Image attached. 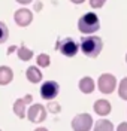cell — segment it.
<instances>
[{"label": "cell", "mask_w": 127, "mask_h": 131, "mask_svg": "<svg viewBox=\"0 0 127 131\" xmlns=\"http://www.w3.org/2000/svg\"><path fill=\"white\" fill-rule=\"evenodd\" d=\"M103 48V42L97 36H90V37H82L81 40V51L84 52V55L90 58H96L102 52Z\"/></svg>", "instance_id": "cell-1"}, {"label": "cell", "mask_w": 127, "mask_h": 131, "mask_svg": "<svg viewBox=\"0 0 127 131\" xmlns=\"http://www.w3.org/2000/svg\"><path fill=\"white\" fill-rule=\"evenodd\" d=\"M78 28L79 31L85 33V34H90V33H94L100 28V21L96 14L93 12H88L79 18V23H78Z\"/></svg>", "instance_id": "cell-2"}, {"label": "cell", "mask_w": 127, "mask_h": 131, "mask_svg": "<svg viewBox=\"0 0 127 131\" xmlns=\"http://www.w3.org/2000/svg\"><path fill=\"white\" fill-rule=\"evenodd\" d=\"M91 125H93V119L88 113H79L72 121L73 131H88L91 128Z\"/></svg>", "instance_id": "cell-3"}, {"label": "cell", "mask_w": 127, "mask_h": 131, "mask_svg": "<svg viewBox=\"0 0 127 131\" xmlns=\"http://www.w3.org/2000/svg\"><path fill=\"white\" fill-rule=\"evenodd\" d=\"M99 90L100 92L103 94H111L112 91L115 90V85H117V81H115V78L109 73H103L99 78Z\"/></svg>", "instance_id": "cell-4"}, {"label": "cell", "mask_w": 127, "mask_h": 131, "mask_svg": "<svg viewBox=\"0 0 127 131\" xmlns=\"http://www.w3.org/2000/svg\"><path fill=\"white\" fill-rule=\"evenodd\" d=\"M58 91H60V88H58V83H57V82L48 81L41 86V95H42V98H45V100H52V98L57 97Z\"/></svg>", "instance_id": "cell-5"}, {"label": "cell", "mask_w": 127, "mask_h": 131, "mask_svg": "<svg viewBox=\"0 0 127 131\" xmlns=\"http://www.w3.org/2000/svg\"><path fill=\"white\" fill-rule=\"evenodd\" d=\"M60 52L66 57H75L76 52H78V43H75L73 39L70 37H66L60 42Z\"/></svg>", "instance_id": "cell-6"}, {"label": "cell", "mask_w": 127, "mask_h": 131, "mask_svg": "<svg viewBox=\"0 0 127 131\" xmlns=\"http://www.w3.org/2000/svg\"><path fill=\"white\" fill-rule=\"evenodd\" d=\"M27 116H28V119L32 122H36V124L42 122V121H45V118H46V110H45V107L42 104H34V106H32L28 109Z\"/></svg>", "instance_id": "cell-7"}, {"label": "cell", "mask_w": 127, "mask_h": 131, "mask_svg": "<svg viewBox=\"0 0 127 131\" xmlns=\"http://www.w3.org/2000/svg\"><path fill=\"white\" fill-rule=\"evenodd\" d=\"M33 19V15L28 9H19L15 12V23H17L19 27H25L32 23Z\"/></svg>", "instance_id": "cell-8"}, {"label": "cell", "mask_w": 127, "mask_h": 131, "mask_svg": "<svg viewBox=\"0 0 127 131\" xmlns=\"http://www.w3.org/2000/svg\"><path fill=\"white\" fill-rule=\"evenodd\" d=\"M32 98L33 97L28 94L24 98H18L17 101L14 103V112H15V115H17L18 118H24L25 116V104H28L32 101Z\"/></svg>", "instance_id": "cell-9"}, {"label": "cell", "mask_w": 127, "mask_h": 131, "mask_svg": "<svg viewBox=\"0 0 127 131\" xmlns=\"http://www.w3.org/2000/svg\"><path fill=\"white\" fill-rule=\"evenodd\" d=\"M94 112L97 115H102V116L108 115L111 112V103L106 100H97L94 103Z\"/></svg>", "instance_id": "cell-10"}, {"label": "cell", "mask_w": 127, "mask_h": 131, "mask_svg": "<svg viewBox=\"0 0 127 131\" xmlns=\"http://www.w3.org/2000/svg\"><path fill=\"white\" fill-rule=\"evenodd\" d=\"M12 78H14L12 70L8 66H2L0 67V85H8L9 82L12 81Z\"/></svg>", "instance_id": "cell-11"}, {"label": "cell", "mask_w": 127, "mask_h": 131, "mask_svg": "<svg viewBox=\"0 0 127 131\" xmlns=\"http://www.w3.org/2000/svg\"><path fill=\"white\" fill-rule=\"evenodd\" d=\"M27 79L32 82V83H37V82L42 81V73L39 72V69H37V67L32 66V67H28V69H27Z\"/></svg>", "instance_id": "cell-12"}, {"label": "cell", "mask_w": 127, "mask_h": 131, "mask_svg": "<svg viewBox=\"0 0 127 131\" xmlns=\"http://www.w3.org/2000/svg\"><path fill=\"white\" fill-rule=\"evenodd\" d=\"M79 90L82 91L84 94H90V92H93V90H94L93 79H91V78H88V76L82 78L81 82H79Z\"/></svg>", "instance_id": "cell-13"}, {"label": "cell", "mask_w": 127, "mask_h": 131, "mask_svg": "<svg viewBox=\"0 0 127 131\" xmlns=\"http://www.w3.org/2000/svg\"><path fill=\"white\" fill-rule=\"evenodd\" d=\"M94 131H114V127H112L111 121L100 119V121H97V124H96Z\"/></svg>", "instance_id": "cell-14"}, {"label": "cell", "mask_w": 127, "mask_h": 131, "mask_svg": "<svg viewBox=\"0 0 127 131\" xmlns=\"http://www.w3.org/2000/svg\"><path fill=\"white\" fill-rule=\"evenodd\" d=\"M18 57L21 58L23 61H28L30 58L33 57V52L30 49H27L25 46H21V48H18Z\"/></svg>", "instance_id": "cell-15"}, {"label": "cell", "mask_w": 127, "mask_h": 131, "mask_svg": "<svg viewBox=\"0 0 127 131\" xmlns=\"http://www.w3.org/2000/svg\"><path fill=\"white\" fill-rule=\"evenodd\" d=\"M118 95L123 100H127V78H124L121 83H120V88H118Z\"/></svg>", "instance_id": "cell-16"}, {"label": "cell", "mask_w": 127, "mask_h": 131, "mask_svg": "<svg viewBox=\"0 0 127 131\" xmlns=\"http://www.w3.org/2000/svg\"><path fill=\"white\" fill-rule=\"evenodd\" d=\"M8 36H9L8 27H6L5 23H2V21H0V43H5L6 39H8Z\"/></svg>", "instance_id": "cell-17"}, {"label": "cell", "mask_w": 127, "mask_h": 131, "mask_svg": "<svg viewBox=\"0 0 127 131\" xmlns=\"http://www.w3.org/2000/svg\"><path fill=\"white\" fill-rule=\"evenodd\" d=\"M50 63H51L50 55H46V54H41L37 57V66H41V67H48Z\"/></svg>", "instance_id": "cell-18"}, {"label": "cell", "mask_w": 127, "mask_h": 131, "mask_svg": "<svg viewBox=\"0 0 127 131\" xmlns=\"http://www.w3.org/2000/svg\"><path fill=\"white\" fill-rule=\"evenodd\" d=\"M105 2H106V0H90V5H91V8L99 9L105 5Z\"/></svg>", "instance_id": "cell-19"}, {"label": "cell", "mask_w": 127, "mask_h": 131, "mask_svg": "<svg viewBox=\"0 0 127 131\" xmlns=\"http://www.w3.org/2000/svg\"><path fill=\"white\" fill-rule=\"evenodd\" d=\"M48 109H50V112H54V113L60 112V106H58V103H50V104H48Z\"/></svg>", "instance_id": "cell-20"}, {"label": "cell", "mask_w": 127, "mask_h": 131, "mask_svg": "<svg viewBox=\"0 0 127 131\" xmlns=\"http://www.w3.org/2000/svg\"><path fill=\"white\" fill-rule=\"evenodd\" d=\"M117 131H127V122H121L118 125V128H117Z\"/></svg>", "instance_id": "cell-21"}, {"label": "cell", "mask_w": 127, "mask_h": 131, "mask_svg": "<svg viewBox=\"0 0 127 131\" xmlns=\"http://www.w3.org/2000/svg\"><path fill=\"white\" fill-rule=\"evenodd\" d=\"M18 3H21V5H27V3H30L32 0H17Z\"/></svg>", "instance_id": "cell-22"}, {"label": "cell", "mask_w": 127, "mask_h": 131, "mask_svg": "<svg viewBox=\"0 0 127 131\" xmlns=\"http://www.w3.org/2000/svg\"><path fill=\"white\" fill-rule=\"evenodd\" d=\"M15 49H17V46H11V48L8 49V54H12V52H14Z\"/></svg>", "instance_id": "cell-23"}, {"label": "cell", "mask_w": 127, "mask_h": 131, "mask_svg": "<svg viewBox=\"0 0 127 131\" xmlns=\"http://www.w3.org/2000/svg\"><path fill=\"white\" fill-rule=\"evenodd\" d=\"M70 2H73V3H76V5H79V3H82V2H85V0H70Z\"/></svg>", "instance_id": "cell-24"}, {"label": "cell", "mask_w": 127, "mask_h": 131, "mask_svg": "<svg viewBox=\"0 0 127 131\" xmlns=\"http://www.w3.org/2000/svg\"><path fill=\"white\" fill-rule=\"evenodd\" d=\"M34 9H36V10H41V3H36V5H34Z\"/></svg>", "instance_id": "cell-25"}, {"label": "cell", "mask_w": 127, "mask_h": 131, "mask_svg": "<svg viewBox=\"0 0 127 131\" xmlns=\"http://www.w3.org/2000/svg\"><path fill=\"white\" fill-rule=\"evenodd\" d=\"M34 131H48L46 128H37V130H34Z\"/></svg>", "instance_id": "cell-26"}, {"label": "cell", "mask_w": 127, "mask_h": 131, "mask_svg": "<svg viewBox=\"0 0 127 131\" xmlns=\"http://www.w3.org/2000/svg\"><path fill=\"white\" fill-rule=\"evenodd\" d=\"M126 61H127V55H126Z\"/></svg>", "instance_id": "cell-27"}]
</instances>
